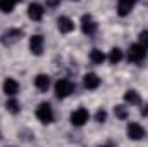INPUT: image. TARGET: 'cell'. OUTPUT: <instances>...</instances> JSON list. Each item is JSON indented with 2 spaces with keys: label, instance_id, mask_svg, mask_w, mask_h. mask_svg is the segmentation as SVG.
<instances>
[{
  "label": "cell",
  "instance_id": "19",
  "mask_svg": "<svg viewBox=\"0 0 148 147\" xmlns=\"http://www.w3.org/2000/svg\"><path fill=\"white\" fill-rule=\"evenodd\" d=\"M17 0H0V10L2 12H12Z\"/></svg>",
  "mask_w": 148,
  "mask_h": 147
},
{
  "label": "cell",
  "instance_id": "18",
  "mask_svg": "<svg viewBox=\"0 0 148 147\" xmlns=\"http://www.w3.org/2000/svg\"><path fill=\"white\" fill-rule=\"evenodd\" d=\"M114 114H115V118H117V119H126V118L129 116V111H127L126 106L119 104V106H115V107H114Z\"/></svg>",
  "mask_w": 148,
  "mask_h": 147
},
{
  "label": "cell",
  "instance_id": "16",
  "mask_svg": "<svg viewBox=\"0 0 148 147\" xmlns=\"http://www.w3.org/2000/svg\"><path fill=\"white\" fill-rule=\"evenodd\" d=\"M90 61H91L93 64H103L105 54H103L102 50H98V49H93V50L90 52Z\"/></svg>",
  "mask_w": 148,
  "mask_h": 147
},
{
  "label": "cell",
  "instance_id": "11",
  "mask_svg": "<svg viewBox=\"0 0 148 147\" xmlns=\"http://www.w3.org/2000/svg\"><path fill=\"white\" fill-rule=\"evenodd\" d=\"M83 83H84V87H86L88 90H97V88L100 87V78L95 73H88V74H84Z\"/></svg>",
  "mask_w": 148,
  "mask_h": 147
},
{
  "label": "cell",
  "instance_id": "14",
  "mask_svg": "<svg viewBox=\"0 0 148 147\" xmlns=\"http://www.w3.org/2000/svg\"><path fill=\"white\" fill-rule=\"evenodd\" d=\"M35 87L40 92H47L50 88V78L47 74H38L36 78H35Z\"/></svg>",
  "mask_w": 148,
  "mask_h": 147
},
{
  "label": "cell",
  "instance_id": "10",
  "mask_svg": "<svg viewBox=\"0 0 148 147\" xmlns=\"http://www.w3.org/2000/svg\"><path fill=\"white\" fill-rule=\"evenodd\" d=\"M57 28H59V31H60V33H64V35L71 33V31L74 30L73 19H69L67 16H60V17L57 19Z\"/></svg>",
  "mask_w": 148,
  "mask_h": 147
},
{
  "label": "cell",
  "instance_id": "5",
  "mask_svg": "<svg viewBox=\"0 0 148 147\" xmlns=\"http://www.w3.org/2000/svg\"><path fill=\"white\" fill-rule=\"evenodd\" d=\"M88 119H90V112L84 107H79V109H76L71 114V123L74 126H83V125L88 123Z\"/></svg>",
  "mask_w": 148,
  "mask_h": 147
},
{
  "label": "cell",
  "instance_id": "20",
  "mask_svg": "<svg viewBox=\"0 0 148 147\" xmlns=\"http://www.w3.org/2000/svg\"><path fill=\"white\" fill-rule=\"evenodd\" d=\"M5 107H7V111H9L10 114H17V112L21 111V106H19V102H17V101H14V99H10V101H7V104H5Z\"/></svg>",
  "mask_w": 148,
  "mask_h": 147
},
{
  "label": "cell",
  "instance_id": "3",
  "mask_svg": "<svg viewBox=\"0 0 148 147\" xmlns=\"http://www.w3.org/2000/svg\"><path fill=\"white\" fill-rule=\"evenodd\" d=\"M81 30H83L84 35L93 37V35L97 33V30H98V24H97V21H95L90 14H84V16L81 17Z\"/></svg>",
  "mask_w": 148,
  "mask_h": 147
},
{
  "label": "cell",
  "instance_id": "1",
  "mask_svg": "<svg viewBox=\"0 0 148 147\" xmlns=\"http://www.w3.org/2000/svg\"><path fill=\"white\" fill-rule=\"evenodd\" d=\"M147 50L148 49H145L141 43H133L129 47V50H127V61L129 62H134V64L143 62L145 57H147Z\"/></svg>",
  "mask_w": 148,
  "mask_h": 147
},
{
  "label": "cell",
  "instance_id": "15",
  "mask_svg": "<svg viewBox=\"0 0 148 147\" xmlns=\"http://www.w3.org/2000/svg\"><path fill=\"white\" fill-rule=\"evenodd\" d=\"M124 101H126L129 106H138V104L141 102V97H140V94H138L136 90H127V92L124 94Z\"/></svg>",
  "mask_w": 148,
  "mask_h": 147
},
{
  "label": "cell",
  "instance_id": "8",
  "mask_svg": "<svg viewBox=\"0 0 148 147\" xmlns=\"http://www.w3.org/2000/svg\"><path fill=\"white\" fill-rule=\"evenodd\" d=\"M127 137L133 140H141L145 137V128L138 123H129L127 125Z\"/></svg>",
  "mask_w": 148,
  "mask_h": 147
},
{
  "label": "cell",
  "instance_id": "21",
  "mask_svg": "<svg viewBox=\"0 0 148 147\" xmlns=\"http://www.w3.org/2000/svg\"><path fill=\"white\" fill-rule=\"evenodd\" d=\"M95 118H97V121H98V123H105V121H107V111H105V109H98Z\"/></svg>",
  "mask_w": 148,
  "mask_h": 147
},
{
  "label": "cell",
  "instance_id": "7",
  "mask_svg": "<svg viewBox=\"0 0 148 147\" xmlns=\"http://www.w3.org/2000/svg\"><path fill=\"white\" fill-rule=\"evenodd\" d=\"M43 45H45V40H43L41 35H33L29 38V50H31V54L41 55L43 54Z\"/></svg>",
  "mask_w": 148,
  "mask_h": 147
},
{
  "label": "cell",
  "instance_id": "6",
  "mask_svg": "<svg viewBox=\"0 0 148 147\" xmlns=\"http://www.w3.org/2000/svg\"><path fill=\"white\" fill-rule=\"evenodd\" d=\"M21 38H23V31L12 28V30H7V31L2 35V43H5V45H12V43L19 42Z\"/></svg>",
  "mask_w": 148,
  "mask_h": 147
},
{
  "label": "cell",
  "instance_id": "2",
  "mask_svg": "<svg viewBox=\"0 0 148 147\" xmlns=\"http://www.w3.org/2000/svg\"><path fill=\"white\" fill-rule=\"evenodd\" d=\"M74 88H76V85L71 80H59L55 83V95L59 99H66V97H69L74 92Z\"/></svg>",
  "mask_w": 148,
  "mask_h": 147
},
{
  "label": "cell",
  "instance_id": "17",
  "mask_svg": "<svg viewBox=\"0 0 148 147\" xmlns=\"http://www.w3.org/2000/svg\"><path fill=\"white\" fill-rule=\"evenodd\" d=\"M122 50L119 49V47H114L110 50V54H109V61H110L112 64H117V62H121L122 61Z\"/></svg>",
  "mask_w": 148,
  "mask_h": 147
},
{
  "label": "cell",
  "instance_id": "22",
  "mask_svg": "<svg viewBox=\"0 0 148 147\" xmlns=\"http://www.w3.org/2000/svg\"><path fill=\"white\" fill-rule=\"evenodd\" d=\"M140 43H141V45H143V47H145V49H148V30H145V31H141V33H140Z\"/></svg>",
  "mask_w": 148,
  "mask_h": 147
},
{
  "label": "cell",
  "instance_id": "12",
  "mask_svg": "<svg viewBox=\"0 0 148 147\" xmlns=\"http://www.w3.org/2000/svg\"><path fill=\"white\" fill-rule=\"evenodd\" d=\"M43 14H45V9H43L40 3H31V5L28 7V16H29V19H33V21H41Z\"/></svg>",
  "mask_w": 148,
  "mask_h": 147
},
{
  "label": "cell",
  "instance_id": "9",
  "mask_svg": "<svg viewBox=\"0 0 148 147\" xmlns=\"http://www.w3.org/2000/svg\"><path fill=\"white\" fill-rule=\"evenodd\" d=\"M136 2L138 0H117V12H119V16L121 17L127 16L133 10V7L136 5Z\"/></svg>",
  "mask_w": 148,
  "mask_h": 147
},
{
  "label": "cell",
  "instance_id": "23",
  "mask_svg": "<svg viewBox=\"0 0 148 147\" xmlns=\"http://www.w3.org/2000/svg\"><path fill=\"white\" fill-rule=\"evenodd\" d=\"M45 3H47V7H50V9H55V7L60 3V0H45Z\"/></svg>",
  "mask_w": 148,
  "mask_h": 147
},
{
  "label": "cell",
  "instance_id": "13",
  "mask_svg": "<svg viewBox=\"0 0 148 147\" xmlns=\"http://www.w3.org/2000/svg\"><path fill=\"white\" fill-rule=\"evenodd\" d=\"M3 92L7 94V95H16L17 92H19V83L14 80V78H5V81H3Z\"/></svg>",
  "mask_w": 148,
  "mask_h": 147
},
{
  "label": "cell",
  "instance_id": "24",
  "mask_svg": "<svg viewBox=\"0 0 148 147\" xmlns=\"http://www.w3.org/2000/svg\"><path fill=\"white\" fill-rule=\"evenodd\" d=\"M141 114H143V116H148V104H145V106H143V109H141Z\"/></svg>",
  "mask_w": 148,
  "mask_h": 147
},
{
  "label": "cell",
  "instance_id": "4",
  "mask_svg": "<svg viewBox=\"0 0 148 147\" xmlns=\"http://www.w3.org/2000/svg\"><path fill=\"white\" fill-rule=\"evenodd\" d=\"M36 118L43 123V125L50 123V121L53 119V111H52V106H50V104H47V102H41V104L36 107Z\"/></svg>",
  "mask_w": 148,
  "mask_h": 147
}]
</instances>
